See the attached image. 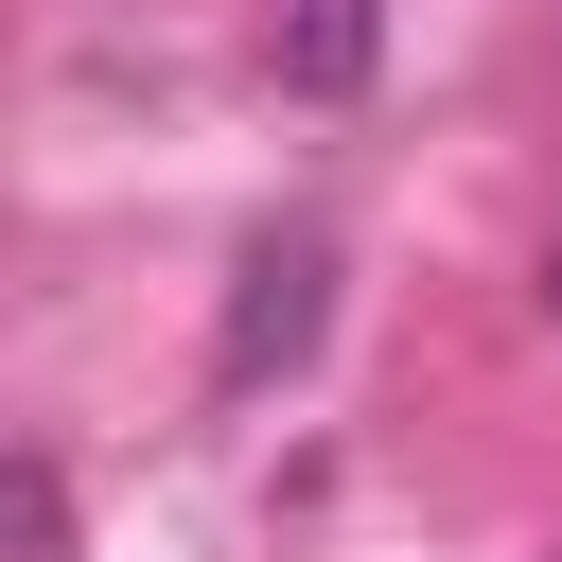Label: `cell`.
<instances>
[{"mask_svg":"<svg viewBox=\"0 0 562 562\" xmlns=\"http://www.w3.org/2000/svg\"><path fill=\"white\" fill-rule=\"evenodd\" d=\"M316 334H334V228H263V246L228 263V334H211V386H228V404H263L281 369H316Z\"/></svg>","mask_w":562,"mask_h":562,"instance_id":"cell-1","label":"cell"},{"mask_svg":"<svg viewBox=\"0 0 562 562\" xmlns=\"http://www.w3.org/2000/svg\"><path fill=\"white\" fill-rule=\"evenodd\" d=\"M369 53H386V0H281V18H263V70H281L299 105H351Z\"/></svg>","mask_w":562,"mask_h":562,"instance_id":"cell-2","label":"cell"},{"mask_svg":"<svg viewBox=\"0 0 562 562\" xmlns=\"http://www.w3.org/2000/svg\"><path fill=\"white\" fill-rule=\"evenodd\" d=\"M544 334H562V246H544Z\"/></svg>","mask_w":562,"mask_h":562,"instance_id":"cell-4","label":"cell"},{"mask_svg":"<svg viewBox=\"0 0 562 562\" xmlns=\"http://www.w3.org/2000/svg\"><path fill=\"white\" fill-rule=\"evenodd\" d=\"M18 562H70V474L18 439Z\"/></svg>","mask_w":562,"mask_h":562,"instance_id":"cell-3","label":"cell"}]
</instances>
